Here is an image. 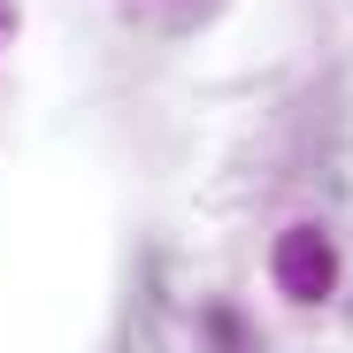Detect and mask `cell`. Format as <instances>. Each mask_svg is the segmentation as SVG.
Here are the masks:
<instances>
[{
    "label": "cell",
    "instance_id": "6da1fadb",
    "mask_svg": "<svg viewBox=\"0 0 353 353\" xmlns=\"http://www.w3.org/2000/svg\"><path fill=\"white\" fill-rule=\"evenodd\" d=\"M269 276H276L284 300L315 307V300H330V284H338V246L323 239L315 223H292L284 239H276V254H269Z\"/></svg>",
    "mask_w": 353,
    "mask_h": 353
},
{
    "label": "cell",
    "instance_id": "7a4b0ae2",
    "mask_svg": "<svg viewBox=\"0 0 353 353\" xmlns=\"http://www.w3.org/2000/svg\"><path fill=\"white\" fill-rule=\"evenodd\" d=\"M8 31H16V8H8V0H0V39H8Z\"/></svg>",
    "mask_w": 353,
    "mask_h": 353
}]
</instances>
